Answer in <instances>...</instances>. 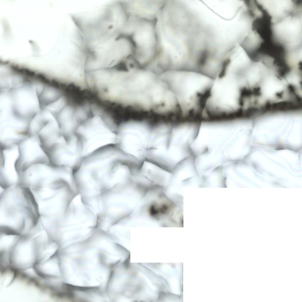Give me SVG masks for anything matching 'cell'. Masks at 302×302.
Masks as SVG:
<instances>
[{
	"label": "cell",
	"mask_w": 302,
	"mask_h": 302,
	"mask_svg": "<svg viewBox=\"0 0 302 302\" xmlns=\"http://www.w3.org/2000/svg\"><path fill=\"white\" fill-rule=\"evenodd\" d=\"M141 170L144 175L150 178H166L170 175L166 170L147 161L144 163Z\"/></svg>",
	"instance_id": "cell-4"
},
{
	"label": "cell",
	"mask_w": 302,
	"mask_h": 302,
	"mask_svg": "<svg viewBox=\"0 0 302 302\" xmlns=\"http://www.w3.org/2000/svg\"><path fill=\"white\" fill-rule=\"evenodd\" d=\"M146 131L144 127L139 124L132 123L126 125L122 139L124 150L136 158L143 157L148 142Z\"/></svg>",
	"instance_id": "cell-2"
},
{
	"label": "cell",
	"mask_w": 302,
	"mask_h": 302,
	"mask_svg": "<svg viewBox=\"0 0 302 302\" xmlns=\"http://www.w3.org/2000/svg\"><path fill=\"white\" fill-rule=\"evenodd\" d=\"M166 1L132 0L123 2L127 10L132 14L141 18L155 19Z\"/></svg>",
	"instance_id": "cell-3"
},
{
	"label": "cell",
	"mask_w": 302,
	"mask_h": 302,
	"mask_svg": "<svg viewBox=\"0 0 302 302\" xmlns=\"http://www.w3.org/2000/svg\"><path fill=\"white\" fill-rule=\"evenodd\" d=\"M244 100L237 83L224 74L213 79L204 97L201 118H243Z\"/></svg>",
	"instance_id": "cell-1"
}]
</instances>
